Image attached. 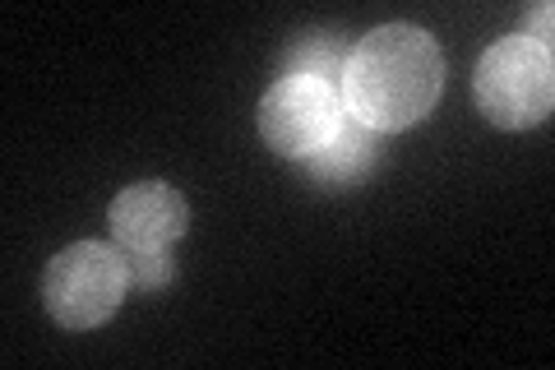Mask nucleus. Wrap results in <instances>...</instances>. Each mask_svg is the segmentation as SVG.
I'll use <instances>...</instances> for the list:
<instances>
[{"label":"nucleus","mask_w":555,"mask_h":370,"mask_svg":"<svg viewBox=\"0 0 555 370\" xmlns=\"http://www.w3.org/2000/svg\"><path fill=\"white\" fill-rule=\"evenodd\" d=\"M347 116L343 88L320 79H278L259 102V135L283 157H310Z\"/></svg>","instance_id":"4"},{"label":"nucleus","mask_w":555,"mask_h":370,"mask_svg":"<svg viewBox=\"0 0 555 370\" xmlns=\"http://www.w3.org/2000/svg\"><path fill=\"white\" fill-rule=\"evenodd\" d=\"M551 20H555V10H551V5H537V10H532V20H528V33H524V38H532L537 47H546V51H551Z\"/></svg>","instance_id":"9"},{"label":"nucleus","mask_w":555,"mask_h":370,"mask_svg":"<svg viewBox=\"0 0 555 370\" xmlns=\"http://www.w3.org/2000/svg\"><path fill=\"white\" fill-rule=\"evenodd\" d=\"M130 292V264L120 245L75 241L56 251L42 278V306L69 333L107 324Z\"/></svg>","instance_id":"3"},{"label":"nucleus","mask_w":555,"mask_h":370,"mask_svg":"<svg viewBox=\"0 0 555 370\" xmlns=\"http://www.w3.org/2000/svg\"><path fill=\"white\" fill-rule=\"evenodd\" d=\"M107 227L120 251H171L190 227V204L167 181H134L112 200Z\"/></svg>","instance_id":"5"},{"label":"nucleus","mask_w":555,"mask_h":370,"mask_svg":"<svg viewBox=\"0 0 555 370\" xmlns=\"http://www.w3.org/2000/svg\"><path fill=\"white\" fill-rule=\"evenodd\" d=\"M444 84L440 47L416 24L366 33L343 69V107L375 135H393L430 116Z\"/></svg>","instance_id":"1"},{"label":"nucleus","mask_w":555,"mask_h":370,"mask_svg":"<svg viewBox=\"0 0 555 370\" xmlns=\"http://www.w3.org/2000/svg\"><path fill=\"white\" fill-rule=\"evenodd\" d=\"M375 157H379V135L361 126L357 116H343L338 130L306 157V167H310V181H315V186L347 190V186L366 181L371 167H375Z\"/></svg>","instance_id":"6"},{"label":"nucleus","mask_w":555,"mask_h":370,"mask_svg":"<svg viewBox=\"0 0 555 370\" xmlns=\"http://www.w3.org/2000/svg\"><path fill=\"white\" fill-rule=\"evenodd\" d=\"M347 47L338 33H310V38L292 42L287 56H283V79H320V84H334L343 88V69H347Z\"/></svg>","instance_id":"7"},{"label":"nucleus","mask_w":555,"mask_h":370,"mask_svg":"<svg viewBox=\"0 0 555 370\" xmlns=\"http://www.w3.org/2000/svg\"><path fill=\"white\" fill-rule=\"evenodd\" d=\"M473 98H477V112L500 130L542 126L555 102L551 51L524 38V33L491 42L473 69Z\"/></svg>","instance_id":"2"},{"label":"nucleus","mask_w":555,"mask_h":370,"mask_svg":"<svg viewBox=\"0 0 555 370\" xmlns=\"http://www.w3.org/2000/svg\"><path fill=\"white\" fill-rule=\"evenodd\" d=\"M130 264V288L153 292L171 283V251H126Z\"/></svg>","instance_id":"8"}]
</instances>
